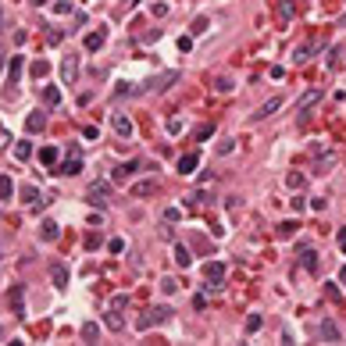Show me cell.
<instances>
[{"label":"cell","mask_w":346,"mask_h":346,"mask_svg":"<svg viewBox=\"0 0 346 346\" xmlns=\"http://www.w3.org/2000/svg\"><path fill=\"white\" fill-rule=\"evenodd\" d=\"M318 332H321V339H325V343H343V332H339V325H336L332 318H325Z\"/></svg>","instance_id":"11"},{"label":"cell","mask_w":346,"mask_h":346,"mask_svg":"<svg viewBox=\"0 0 346 346\" xmlns=\"http://www.w3.org/2000/svg\"><path fill=\"white\" fill-rule=\"evenodd\" d=\"M168 132H172V136H178V132H182V122H178V118H172V122H168Z\"/></svg>","instance_id":"47"},{"label":"cell","mask_w":346,"mask_h":346,"mask_svg":"<svg viewBox=\"0 0 346 346\" xmlns=\"http://www.w3.org/2000/svg\"><path fill=\"white\" fill-rule=\"evenodd\" d=\"M82 136L97 143V139H100V129H97V125H86V129H82Z\"/></svg>","instance_id":"42"},{"label":"cell","mask_w":346,"mask_h":346,"mask_svg":"<svg viewBox=\"0 0 346 346\" xmlns=\"http://www.w3.org/2000/svg\"><path fill=\"white\" fill-rule=\"evenodd\" d=\"M111 125H114V132H118L122 139H129V136H132V118H129V114H122V111L111 114Z\"/></svg>","instance_id":"10"},{"label":"cell","mask_w":346,"mask_h":346,"mask_svg":"<svg viewBox=\"0 0 346 346\" xmlns=\"http://www.w3.org/2000/svg\"><path fill=\"white\" fill-rule=\"evenodd\" d=\"M154 193H157V182H154V178H143V182L132 186V197H154Z\"/></svg>","instance_id":"19"},{"label":"cell","mask_w":346,"mask_h":346,"mask_svg":"<svg viewBox=\"0 0 346 346\" xmlns=\"http://www.w3.org/2000/svg\"><path fill=\"white\" fill-rule=\"evenodd\" d=\"M14 197V182H11V175H0V204H7Z\"/></svg>","instance_id":"22"},{"label":"cell","mask_w":346,"mask_h":346,"mask_svg":"<svg viewBox=\"0 0 346 346\" xmlns=\"http://www.w3.org/2000/svg\"><path fill=\"white\" fill-rule=\"evenodd\" d=\"M50 278H54V285H57V289H65V285H68V278H71V272H68V268H65L61 261H54V264H50Z\"/></svg>","instance_id":"15"},{"label":"cell","mask_w":346,"mask_h":346,"mask_svg":"<svg viewBox=\"0 0 346 346\" xmlns=\"http://www.w3.org/2000/svg\"><path fill=\"white\" fill-rule=\"evenodd\" d=\"M75 79H79V57L65 54V61H61V82L65 86H75Z\"/></svg>","instance_id":"5"},{"label":"cell","mask_w":346,"mask_h":346,"mask_svg":"<svg viewBox=\"0 0 346 346\" xmlns=\"http://www.w3.org/2000/svg\"><path fill=\"white\" fill-rule=\"evenodd\" d=\"M214 89H218V93H232V89H236V79H232V75H218V79H214Z\"/></svg>","instance_id":"25"},{"label":"cell","mask_w":346,"mask_h":346,"mask_svg":"<svg viewBox=\"0 0 346 346\" xmlns=\"http://www.w3.org/2000/svg\"><path fill=\"white\" fill-rule=\"evenodd\" d=\"M22 68H25V57H11V68H7V82L11 86L22 79Z\"/></svg>","instance_id":"20"},{"label":"cell","mask_w":346,"mask_h":346,"mask_svg":"<svg viewBox=\"0 0 346 346\" xmlns=\"http://www.w3.org/2000/svg\"><path fill=\"white\" fill-rule=\"evenodd\" d=\"M11 307H14L18 318H25V289L22 285H11Z\"/></svg>","instance_id":"16"},{"label":"cell","mask_w":346,"mask_h":346,"mask_svg":"<svg viewBox=\"0 0 346 346\" xmlns=\"http://www.w3.org/2000/svg\"><path fill=\"white\" fill-rule=\"evenodd\" d=\"M339 282H346V268H343V272H339Z\"/></svg>","instance_id":"53"},{"label":"cell","mask_w":346,"mask_h":346,"mask_svg":"<svg viewBox=\"0 0 346 346\" xmlns=\"http://www.w3.org/2000/svg\"><path fill=\"white\" fill-rule=\"evenodd\" d=\"M278 14H282V18H289V14H293V4H289V0H282V4H278Z\"/></svg>","instance_id":"45"},{"label":"cell","mask_w":346,"mask_h":346,"mask_svg":"<svg viewBox=\"0 0 346 346\" xmlns=\"http://www.w3.org/2000/svg\"><path fill=\"white\" fill-rule=\"evenodd\" d=\"M14 157H18V161H29V157H33V143H29V139H18V143H14Z\"/></svg>","instance_id":"26"},{"label":"cell","mask_w":346,"mask_h":346,"mask_svg":"<svg viewBox=\"0 0 346 346\" xmlns=\"http://www.w3.org/2000/svg\"><path fill=\"white\" fill-rule=\"evenodd\" d=\"M107 250H111V253H125V239H111Z\"/></svg>","instance_id":"43"},{"label":"cell","mask_w":346,"mask_h":346,"mask_svg":"<svg viewBox=\"0 0 346 346\" xmlns=\"http://www.w3.org/2000/svg\"><path fill=\"white\" fill-rule=\"evenodd\" d=\"M0 336H4V328H0Z\"/></svg>","instance_id":"56"},{"label":"cell","mask_w":346,"mask_h":346,"mask_svg":"<svg viewBox=\"0 0 346 346\" xmlns=\"http://www.w3.org/2000/svg\"><path fill=\"white\" fill-rule=\"evenodd\" d=\"M0 71H4V47H0Z\"/></svg>","instance_id":"52"},{"label":"cell","mask_w":346,"mask_h":346,"mask_svg":"<svg viewBox=\"0 0 346 346\" xmlns=\"http://www.w3.org/2000/svg\"><path fill=\"white\" fill-rule=\"evenodd\" d=\"M136 172H139V161H125V164H118V168H114L111 178H114V182H129Z\"/></svg>","instance_id":"12"},{"label":"cell","mask_w":346,"mask_h":346,"mask_svg":"<svg viewBox=\"0 0 346 346\" xmlns=\"http://www.w3.org/2000/svg\"><path fill=\"white\" fill-rule=\"evenodd\" d=\"M125 307H129V296H125V293L111 296V311H125Z\"/></svg>","instance_id":"34"},{"label":"cell","mask_w":346,"mask_h":346,"mask_svg":"<svg viewBox=\"0 0 346 346\" xmlns=\"http://www.w3.org/2000/svg\"><path fill=\"white\" fill-rule=\"evenodd\" d=\"M339 250H343V257H346V229H339Z\"/></svg>","instance_id":"50"},{"label":"cell","mask_w":346,"mask_h":346,"mask_svg":"<svg viewBox=\"0 0 346 346\" xmlns=\"http://www.w3.org/2000/svg\"><path fill=\"white\" fill-rule=\"evenodd\" d=\"M57 236H61V225H57L54 218H43V225H39V239H43V243H54Z\"/></svg>","instance_id":"13"},{"label":"cell","mask_w":346,"mask_h":346,"mask_svg":"<svg viewBox=\"0 0 346 346\" xmlns=\"http://www.w3.org/2000/svg\"><path fill=\"white\" fill-rule=\"evenodd\" d=\"M257 328H261V314H250L246 318V332H257Z\"/></svg>","instance_id":"40"},{"label":"cell","mask_w":346,"mask_h":346,"mask_svg":"<svg viewBox=\"0 0 346 346\" xmlns=\"http://www.w3.org/2000/svg\"><path fill=\"white\" fill-rule=\"evenodd\" d=\"M132 93H136L132 82H118V86H114V97H132Z\"/></svg>","instance_id":"35"},{"label":"cell","mask_w":346,"mask_h":346,"mask_svg":"<svg viewBox=\"0 0 346 346\" xmlns=\"http://www.w3.org/2000/svg\"><path fill=\"white\" fill-rule=\"evenodd\" d=\"M107 197H111V186L104 182V178H100V182H93V186L86 189V200H89V204H97V207H104V204H107Z\"/></svg>","instance_id":"6"},{"label":"cell","mask_w":346,"mask_h":346,"mask_svg":"<svg viewBox=\"0 0 346 346\" xmlns=\"http://www.w3.org/2000/svg\"><path fill=\"white\" fill-rule=\"evenodd\" d=\"M104 43H107V29H93V33H86V39H82V47L93 54V50H100Z\"/></svg>","instance_id":"9"},{"label":"cell","mask_w":346,"mask_h":346,"mask_svg":"<svg viewBox=\"0 0 346 346\" xmlns=\"http://www.w3.org/2000/svg\"><path fill=\"white\" fill-rule=\"evenodd\" d=\"M207 29H210V22H207V18H197V22H193V36H200V33H207Z\"/></svg>","instance_id":"38"},{"label":"cell","mask_w":346,"mask_h":346,"mask_svg":"<svg viewBox=\"0 0 346 346\" xmlns=\"http://www.w3.org/2000/svg\"><path fill=\"white\" fill-rule=\"evenodd\" d=\"M307 54H311V43H304V47H296V50H293V61H296V65H304V61H307Z\"/></svg>","instance_id":"32"},{"label":"cell","mask_w":346,"mask_h":346,"mask_svg":"<svg viewBox=\"0 0 346 346\" xmlns=\"http://www.w3.org/2000/svg\"><path fill=\"white\" fill-rule=\"evenodd\" d=\"M318 100H321V89H318V86H311L307 93H304V97L296 100V114H307V111H311V107H314V104H318Z\"/></svg>","instance_id":"8"},{"label":"cell","mask_w":346,"mask_h":346,"mask_svg":"<svg viewBox=\"0 0 346 346\" xmlns=\"http://www.w3.org/2000/svg\"><path fill=\"white\" fill-rule=\"evenodd\" d=\"M296 229H300V221H282V225H278V239H289V236H296Z\"/></svg>","instance_id":"29"},{"label":"cell","mask_w":346,"mask_h":346,"mask_svg":"<svg viewBox=\"0 0 346 346\" xmlns=\"http://www.w3.org/2000/svg\"><path fill=\"white\" fill-rule=\"evenodd\" d=\"M172 82H178V71L175 68H168V71H157L154 79H146V86H139L136 93H164Z\"/></svg>","instance_id":"1"},{"label":"cell","mask_w":346,"mask_h":346,"mask_svg":"<svg viewBox=\"0 0 346 346\" xmlns=\"http://www.w3.org/2000/svg\"><path fill=\"white\" fill-rule=\"evenodd\" d=\"M25 129H29V132H43V129H47V114H43V111H33V114L25 118Z\"/></svg>","instance_id":"17"},{"label":"cell","mask_w":346,"mask_h":346,"mask_svg":"<svg viewBox=\"0 0 346 346\" xmlns=\"http://www.w3.org/2000/svg\"><path fill=\"white\" fill-rule=\"evenodd\" d=\"M225 275H229V268H225L221 261H210V264H204V285H210V289H218V285L225 282Z\"/></svg>","instance_id":"4"},{"label":"cell","mask_w":346,"mask_h":346,"mask_svg":"<svg viewBox=\"0 0 346 346\" xmlns=\"http://www.w3.org/2000/svg\"><path fill=\"white\" fill-rule=\"evenodd\" d=\"M0 29H4V11H0Z\"/></svg>","instance_id":"54"},{"label":"cell","mask_w":346,"mask_h":346,"mask_svg":"<svg viewBox=\"0 0 346 346\" xmlns=\"http://www.w3.org/2000/svg\"><path fill=\"white\" fill-rule=\"evenodd\" d=\"M197 164H200V154L193 150V154H182V157H178L175 168H178V175H193V172H197Z\"/></svg>","instance_id":"14"},{"label":"cell","mask_w":346,"mask_h":346,"mask_svg":"<svg viewBox=\"0 0 346 346\" xmlns=\"http://www.w3.org/2000/svg\"><path fill=\"white\" fill-rule=\"evenodd\" d=\"M285 186H289V189H304V186H307V178L300 175V172H289V175H285Z\"/></svg>","instance_id":"28"},{"label":"cell","mask_w":346,"mask_h":346,"mask_svg":"<svg viewBox=\"0 0 346 346\" xmlns=\"http://www.w3.org/2000/svg\"><path fill=\"white\" fill-rule=\"evenodd\" d=\"M168 318H172V307L168 304H157V307H150L143 318L136 321V328H139V332H146V328H154V325H164Z\"/></svg>","instance_id":"2"},{"label":"cell","mask_w":346,"mask_h":346,"mask_svg":"<svg viewBox=\"0 0 346 346\" xmlns=\"http://www.w3.org/2000/svg\"><path fill=\"white\" fill-rule=\"evenodd\" d=\"M82 172V150L79 146H68V154H65V161H61V168H57V175H79Z\"/></svg>","instance_id":"3"},{"label":"cell","mask_w":346,"mask_h":346,"mask_svg":"<svg viewBox=\"0 0 346 346\" xmlns=\"http://www.w3.org/2000/svg\"><path fill=\"white\" fill-rule=\"evenodd\" d=\"M11 143H14V139L7 136V132H4V125H0V146H11Z\"/></svg>","instance_id":"49"},{"label":"cell","mask_w":346,"mask_h":346,"mask_svg":"<svg viewBox=\"0 0 346 346\" xmlns=\"http://www.w3.org/2000/svg\"><path fill=\"white\" fill-rule=\"evenodd\" d=\"M193 307L204 311V307H207V296H204V293H197V296H193Z\"/></svg>","instance_id":"46"},{"label":"cell","mask_w":346,"mask_h":346,"mask_svg":"<svg viewBox=\"0 0 346 346\" xmlns=\"http://www.w3.org/2000/svg\"><path fill=\"white\" fill-rule=\"evenodd\" d=\"M125 4H136V0H125Z\"/></svg>","instance_id":"55"},{"label":"cell","mask_w":346,"mask_h":346,"mask_svg":"<svg viewBox=\"0 0 346 346\" xmlns=\"http://www.w3.org/2000/svg\"><path fill=\"white\" fill-rule=\"evenodd\" d=\"M207 136H214V122H207V125L197 129V139H207Z\"/></svg>","instance_id":"37"},{"label":"cell","mask_w":346,"mask_h":346,"mask_svg":"<svg viewBox=\"0 0 346 346\" xmlns=\"http://www.w3.org/2000/svg\"><path fill=\"white\" fill-rule=\"evenodd\" d=\"M22 200L36 207V204H39V189H36V186H22Z\"/></svg>","instance_id":"30"},{"label":"cell","mask_w":346,"mask_h":346,"mask_svg":"<svg viewBox=\"0 0 346 346\" xmlns=\"http://www.w3.org/2000/svg\"><path fill=\"white\" fill-rule=\"evenodd\" d=\"M304 268H307L311 275H318V268H321V261H318V253H314V250H307V246H304Z\"/></svg>","instance_id":"23"},{"label":"cell","mask_w":346,"mask_h":346,"mask_svg":"<svg viewBox=\"0 0 346 346\" xmlns=\"http://www.w3.org/2000/svg\"><path fill=\"white\" fill-rule=\"evenodd\" d=\"M29 4H33V7H43V4H47V0H29Z\"/></svg>","instance_id":"51"},{"label":"cell","mask_w":346,"mask_h":346,"mask_svg":"<svg viewBox=\"0 0 346 346\" xmlns=\"http://www.w3.org/2000/svg\"><path fill=\"white\" fill-rule=\"evenodd\" d=\"M311 207H314V210H318V214H321V210L328 207V200H321V197H314V200H311Z\"/></svg>","instance_id":"48"},{"label":"cell","mask_w":346,"mask_h":346,"mask_svg":"<svg viewBox=\"0 0 346 346\" xmlns=\"http://www.w3.org/2000/svg\"><path fill=\"white\" fill-rule=\"evenodd\" d=\"M75 7H71V0H57L54 4V14H71Z\"/></svg>","instance_id":"36"},{"label":"cell","mask_w":346,"mask_h":346,"mask_svg":"<svg viewBox=\"0 0 346 346\" xmlns=\"http://www.w3.org/2000/svg\"><path fill=\"white\" fill-rule=\"evenodd\" d=\"M107 328H114V332H122V318H118V314H107Z\"/></svg>","instance_id":"44"},{"label":"cell","mask_w":346,"mask_h":346,"mask_svg":"<svg viewBox=\"0 0 346 346\" xmlns=\"http://www.w3.org/2000/svg\"><path fill=\"white\" fill-rule=\"evenodd\" d=\"M172 261H175L178 268H189V264H193V257H189V250H186L182 243H175V246H172Z\"/></svg>","instance_id":"18"},{"label":"cell","mask_w":346,"mask_h":346,"mask_svg":"<svg viewBox=\"0 0 346 346\" xmlns=\"http://www.w3.org/2000/svg\"><path fill=\"white\" fill-rule=\"evenodd\" d=\"M43 104H47V107H57V104H61V89L57 86H43Z\"/></svg>","instance_id":"21"},{"label":"cell","mask_w":346,"mask_h":346,"mask_svg":"<svg viewBox=\"0 0 346 346\" xmlns=\"http://www.w3.org/2000/svg\"><path fill=\"white\" fill-rule=\"evenodd\" d=\"M214 150H218L221 157H225V154H232V150H236V139H232V136H225V139H218V146H214Z\"/></svg>","instance_id":"31"},{"label":"cell","mask_w":346,"mask_h":346,"mask_svg":"<svg viewBox=\"0 0 346 346\" xmlns=\"http://www.w3.org/2000/svg\"><path fill=\"white\" fill-rule=\"evenodd\" d=\"M161 293H168V296H172V293H178V282L164 275V278H161Z\"/></svg>","instance_id":"33"},{"label":"cell","mask_w":346,"mask_h":346,"mask_svg":"<svg viewBox=\"0 0 346 346\" xmlns=\"http://www.w3.org/2000/svg\"><path fill=\"white\" fill-rule=\"evenodd\" d=\"M282 104H285V97H272V100H264L261 107H257V114H253V122H264V118H272L275 111H282Z\"/></svg>","instance_id":"7"},{"label":"cell","mask_w":346,"mask_h":346,"mask_svg":"<svg viewBox=\"0 0 346 346\" xmlns=\"http://www.w3.org/2000/svg\"><path fill=\"white\" fill-rule=\"evenodd\" d=\"M178 218H182V210H178V207H168V210H164V221H168V225L178 221Z\"/></svg>","instance_id":"41"},{"label":"cell","mask_w":346,"mask_h":346,"mask_svg":"<svg viewBox=\"0 0 346 346\" xmlns=\"http://www.w3.org/2000/svg\"><path fill=\"white\" fill-rule=\"evenodd\" d=\"M79 332H82V339H86V343H97V339H100V325H97V321H86V325L79 328Z\"/></svg>","instance_id":"24"},{"label":"cell","mask_w":346,"mask_h":346,"mask_svg":"<svg viewBox=\"0 0 346 346\" xmlns=\"http://www.w3.org/2000/svg\"><path fill=\"white\" fill-rule=\"evenodd\" d=\"M57 157H61V150H57V146H43L39 150V161L43 164H57Z\"/></svg>","instance_id":"27"},{"label":"cell","mask_w":346,"mask_h":346,"mask_svg":"<svg viewBox=\"0 0 346 346\" xmlns=\"http://www.w3.org/2000/svg\"><path fill=\"white\" fill-rule=\"evenodd\" d=\"M47 71H50V65H47V61H36V65H33V75H36V79H43Z\"/></svg>","instance_id":"39"}]
</instances>
